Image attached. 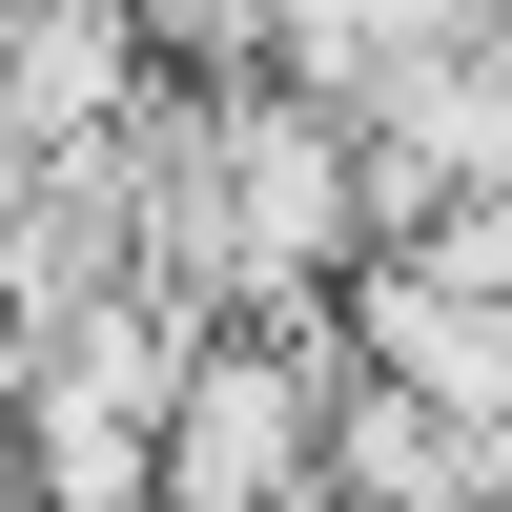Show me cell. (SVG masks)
Instances as JSON below:
<instances>
[{
    "label": "cell",
    "instance_id": "6da1fadb",
    "mask_svg": "<svg viewBox=\"0 0 512 512\" xmlns=\"http://www.w3.org/2000/svg\"><path fill=\"white\" fill-rule=\"evenodd\" d=\"M328 390H349L328 328H205L185 390H164V431H144V512H308Z\"/></svg>",
    "mask_w": 512,
    "mask_h": 512
},
{
    "label": "cell",
    "instance_id": "7a4b0ae2",
    "mask_svg": "<svg viewBox=\"0 0 512 512\" xmlns=\"http://www.w3.org/2000/svg\"><path fill=\"white\" fill-rule=\"evenodd\" d=\"M0 512H21V492H0Z\"/></svg>",
    "mask_w": 512,
    "mask_h": 512
}]
</instances>
